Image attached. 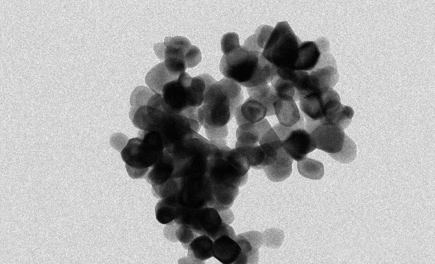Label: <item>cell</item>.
I'll use <instances>...</instances> for the list:
<instances>
[{
    "label": "cell",
    "mask_w": 435,
    "mask_h": 264,
    "mask_svg": "<svg viewBox=\"0 0 435 264\" xmlns=\"http://www.w3.org/2000/svg\"><path fill=\"white\" fill-rule=\"evenodd\" d=\"M273 128L281 139L284 150L297 162L316 149L311 134L305 128L303 115L294 126L285 127L278 123Z\"/></svg>",
    "instance_id": "7"
},
{
    "label": "cell",
    "mask_w": 435,
    "mask_h": 264,
    "mask_svg": "<svg viewBox=\"0 0 435 264\" xmlns=\"http://www.w3.org/2000/svg\"><path fill=\"white\" fill-rule=\"evenodd\" d=\"M357 154V146L355 143L346 134L342 149L333 154H329V156L336 160L341 163H350L353 162Z\"/></svg>",
    "instance_id": "29"
},
{
    "label": "cell",
    "mask_w": 435,
    "mask_h": 264,
    "mask_svg": "<svg viewBox=\"0 0 435 264\" xmlns=\"http://www.w3.org/2000/svg\"><path fill=\"white\" fill-rule=\"evenodd\" d=\"M298 173L304 178L311 180L321 179L324 176V165L316 160L305 157L297 162Z\"/></svg>",
    "instance_id": "28"
},
{
    "label": "cell",
    "mask_w": 435,
    "mask_h": 264,
    "mask_svg": "<svg viewBox=\"0 0 435 264\" xmlns=\"http://www.w3.org/2000/svg\"><path fill=\"white\" fill-rule=\"evenodd\" d=\"M271 127L266 119L255 123H244L236 131L235 145L250 146L258 143L260 139Z\"/></svg>",
    "instance_id": "19"
},
{
    "label": "cell",
    "mask_w": 435,
    "mask_h": 264,
    "mask_svg": "<svg viewBox=\"0 0 435 264\" xmlns=\"http://www.w3.org/2000/svg\"><path fill=\"white\" fill-rule=\"evenodd\" d=\"M212 188L213 183L207 175L180 178L176 193L178 203L192 209L208 206L212 199Z\"/></svg>",
    "instance_id": "8"
},
{
    "label": "cell",
    "mask_w": 435,
    "mask_h": 264,
    "mask_svg": "<svg viewBox=\"0 0 435 264\" xmlns=\"http://www.w3.org/2000/svg\"><path fill=\"white\" fill-rule=\"evenodd\" d=\"M128 138L121 133H116L111 136L110 145L117 151L121 152L128 143Z\"/></svg>",
    "instance_id": "37"
},
{
    "label": "cell",
    "mask_w": 435,
    "mask_h": 264,
    "mask_svg": "<svg viewBox=\"0 0 435 264\" xmlns=\"http://www.w3.org/2000/svg\"><path fill=\"white\" fill-rule=\"evenodd\" d=\"M267 112V108L263 104L249 97L236 109L234 116L239 126L246 123H257L265 119Z\"/></svg>",
    "instance_id": "18"
},
{
    "label": "cell",
    "mask_w": 435,
    "mask_h": 264,
    "mask_svg": "<svg viewBox=\"0 0 435 264\" xmlns=\"http://www.w3.org/2000/svg\"><path fill=\"white\" fill-rule=\"evenodd\" d=\"M270 86L277 98L292 97L295 96V88L292 82L277 75L270 82Z\"/></svg>",
    "instance_id": "30"
},
{
    "label": "cell",
    "mask_w": 435,
    "mask_h": 264,
    "mask_svg": "<svg viewBox=\"0 0 435 264\" xmlns=\"http://www.w3.org/2000/svg\"><path fill=\"white\" fill-rule=\"evenodd\" d=\"M201 59L202 54L200 49L191 45L185 56L187 68H193L197 66L201 61Z\"/></svg>",
    "instance_id": "35"
},
{
    "label": "cell",
    "mask_w": 435,
    "mask_h": 264,
    "mask_svg": "<svg viewBox=\"0 0 435 264\" xmlns=\"http://www.w3.org/2000/svg\"><path fill=\"white\" fill-rule=\"evenodd\" d=\"M293 160L283 149L277 160L263 169L270 180L274 182H282L290 176Z\"/></svg>",
    "instance_id": "24"
},
{
    "label": "cell",
    "mask_w": 435,
    "mask_h": 264,
    "mask_svg": "<svg viewBox=\"0 0 435 264\" xmlns=\"http://www.w3.org/2000/svg\"><path fill=\"white\" fill-rule=\"evenodd\" d=\"M234 239L241 248V253L235 264L258 263V250L263 242L261 233L250 231L236 235Z\"/></svg>",
    "instance_id": "15"
},
{
    "label": "cell",
    "mask_w": 435,
    "mask_h": 264,
    "mask_svg": "<svg viewBox=\"0 0 435 264\" xmlns=\"http://www.w3.org/2000/svg\"><path fill=\"white\" fill-rule=\"evenodd\" d=\"M165 151L157 131L140 130L138 137L130 139L121 152L128 173L132 178H143Z\"/></svg>",
    "instance_id": "3"
},
{
    "label": "cell",
    "mask_w": 435,
    "mask_h": 264,
    "mask_svg": "<svg viewBox=\"0 0 435 264\" xmlns=\"http://www.w3.org/2000/svg\"><path fill=\"white\" fill-rule=\"evenodd\" d=\"M205 132L210 140L224 139L228 135V129L227 125H226L221 128L205 129Z\"/></svg>",
    "instance_id": "36"
},
{
    "label": "cell",
    "mask_w": 435,
    "mask_h": 264,
    "mask_svg": "<svg viewBox=\"0 0 435 264\" xmlns=\"http://www.w3.org/2000/svg\"><path fill=\"white\" fill-rule=\"evenodd\" d=\"M305 129L311 134L317 149L328 154L342 149L344 141V130L329 123L305 121Z\"/></svg>",
    "instance_id": "11"
},
{
    "label": "cell",
    "mask_w": 435,
    "mask_h": 264,
    "mask_svg": "<svg viewBox=\"0 0 435 264\" xmlns=\"http://www.w3.org/2000/svg\"><path fill=\"white\" fill-rule=\"evenodd\" d=\"M223 223L216 209L205 206L193 210L189 226L198 235H206L214 241L220 237Z\"/></svg>",
    "instance_id": "12"
},
{
    "label": "cell",
    "mask_w": 435,
    "mask_h": 264,
    "mask_svg": "<svg viewBox=\"0 0 435 264\" xmlns=\"http://www.w3.org/2000/svg\"><path fill=\"white\" fill-rule=\"evenodd\" d=\"M154 94L150 88L140 86L134 88L132 91L130 103L131 107L138 108L141 106L147 105L149 99Z\"/></svg>",
    "instance_id": "32"
},
{
    "label": "cell",
    "mask_w": 435,
    "mask_h": 264,
    "mask_svg": "<svg viewBox=\"0 0 435 264\" xmlns=\"http://www.w3.org/2000/svg\"><path fill=\"white\" fill-rule=\"evenodd\" d=\"M176 165L174 156L165 149L161 157L150 168L144 178L152 186L162 184L176 178Z\"/></svg>",
    "instance_id": "14"
},
{
    "label": "cell",
    "mask_w": 435,
    "mask_h": 264,
    "mask_svg": "<svg viewBox=\"0 0 435 264\" xmlns=\"http://www.w3.org/2000/svg\"><path fill=\"white\" fill-rule=\"evenodd\" d=\"M191 46V42L186 37L168 36L165 38L163 43H155L154 49L157 57L163 61L169 58H178L185 61V54Z\"/></svg>",
    "instance_id": "16"
},
{
    "label": "cell",
    "mask_w": 435,
    "mask_h": 264,
    "mask_svg": "<svg viewBox=\"0 0 435 264\" xmlns=\"http://www.w3.org/2000/svg\"><path fill=\"white\" fill-rule=\"evenodd\" d=\"M239 193V187L229 183L213 184L212 199L208 206L218 212L231 207Z\"/></svg>",
    "instance_id": "21"
},
{
    "label": "cell",
    "mask_w": 435,
    "mask_h": 264,
    "mask_svg": "<svg viewBox=\"0 0 435 264\" xmlns=\"http://www.w3.org/2000/svg\"><path fill=\"white\" fill-rule=\"evenodd\" d=\"M329 49V43L325 38H320L315 41L302 42L294 70L312 71L318 64L322 53Z\"/></svg>",
    "instance_id": "13"
},
{
    "label": "cell",
    "mask_w": 435,
    "mask_h": 264,
    "mask_svg": "<svg viewBox=\"0 0 435 264\" xmlns=\"http://www.w3.org/2000/svg\"><path fill=\"white\" fill-rule=\"evenodd\" d=\"M220 70L226 78L246 88L269 83L277 75V68L265 59L261 52L244 45L223 55Z\"/></svg>",
    "instance_id": "1"
},
{
    "label": "cell",
    "mask_w": 435,
    "mask_h": 264,
    "mask_svg": "<svg viewBox=\"0 0 435 264\" xmlns=\"http://www.w3.org/2000/svg\"><path fill=\"white\" fill-rule=\"evenodd\" d=\"M176 237L179 241L183 248L187 250L189 244L199 235L194 232L191 228L187 225H178L175 232Z\"/></svg>",
    "instance_id": "33"
},
{
    "label": "cell",
    "mask_w": 435,
    "mask_h": 264,
    "mask_svg": "<svg viewBox=\"0 0 435 264\" xmlns=\"http://www.w3.org/2000/svg\"><path fill=\"white\" fill-rule=\"evenodd\" d=\"M180 178H172L160 185H152V192L157 198H164L177 193Z\"/></svg>",
    "instance_id": "31"
},
{
    "label": "cell",
    "mask_w": 435,
    "mask_h": 264,
    "mask_svg": "<svg viewBox=\"0 0 435 264\" xmlns=\"http://www.w3.org/2000/svg\"><path fill=\"white\" fill-rule=\"evenodd\" d=\"M178 77L167 70L163 61L149 71L146 74L145 81L150 89L154 93L161 94L165 84Z\"/></svg>",
    "instance_id": "25"
},
{
    "label": "cell",
    "mask_w": 435,
    "mask_h": 264,
    "mask_svg": "<svg viewBox=\"0 0 435 264\" xmlns=\"http://www.w3.org/2000/svg\"><path fill=\"white\" fill-rule=\"evenodd\" d=\"M213 143V152L209 159L207 176L213 184L229 183L241 187L246 183L248 174L242 176L228 160L224 154L230 148L224 139L210 140Z\"/></svg>",
    "instance_id": "6"
},
{
    "label": "cell",
    "mask_w": 435,
    "mask_h": 264,
    "mask_svg": "<svg viewBox=\"0 0 435 264\" xmlns=\"http://www.w3.org/2000/svg\"><path fill=\"white\" fill-rule=\"evenodd\" d=\"M250 97L260 101L267 108V116L274 115L273 104L277 97L268 83L261 84L252 88H247Z\"/></svg>",
    "instance_id": "27"
},
{
    "label": "cell",
    "mask_w": 435,
    "mask_h": 264,
    "mask_svg": "<svg viewBox=\"0 0 435 264\" xmlns=\"http://www.w3.org/2000/svg\"><path fill=\"white\" fill-rule=\"evenodd\" d=\"M154 130L160 134L165 149L167 151L181 141L198 133L193 129L190 120L187 117L181 114H170L165 112Z\"/></svg>",
    "instance_id": "10"
},
{
    "label": "cell",
    "mask_w": 435,
    "mask_h": 264,
    "mask_svg": "<svg viewBox=\"0 0 435 264\" xmlns=\"http://www.w3.org/2000/svg\"><path fill=\"white\" fill-rule=\"evenodd\" d=\"M308 72L311 85L314 91L333 88L339 80L337 66L316 67Z\"/></svg>",
    "instance_id": "22"
},
{
    "label": "cell",
    "mask_w": 435,
    "mask_h": 264,
    "mask_svg": "<svg viewBox=\"0 0 435 264\" xmlns=\"http://www.w3.org/2000/svg\"><path fill=\"white\" fill-rule=\"evenodd\" d=\"M273 108L279 124L285 127L296 125L303 116L292 97L277 98Z\"/></svg>",
    "instance_id": "17"
},
{
    "label": "cell",
    "mask_w": 435,
    "mask_h": 264,
    "mask_svg": "<svg viewBox=\"0 0 435 264\" xmlns=\"http://www.w3.org/2000/svg\"><path fill=\"white\" fill-rule=\"evenodd\" d=\"M180 206L176 194L162 198L155 207L157 221L162 224L172 222L177 217Z\"/></svg>",
    "instance_id": "26"
},
{
    "label": "cell",
    "mask_w": 435,
    "mask_h": 264,
    "mask_svg": "<svg viewBox=\"0 0 435 264\" xmlns=\"http://www.w3.org/2000/svg\"><path fill=\"white\" fill-rule=\"evenodd\" d=\"M240 253L238 243L228 235H222L213 241V256L223 264L235 263Z\"/></svg>",
    "instance_id": "20"
},
{
    "label": "cell",
    "mask_w": 435,
    "mask_h": 264,
    "mask_svg": "<svg viewBox=\"0 0 435 264\" xmlns=\"http://www.w3.org/2000/svg\"><path fill=\"white\" fill-rule=\"evenodd\" d=\"M207 88V82L201 75L191 77L186 72L180 73L163 86L162 108L170 114H183L189 108H198L202 104Z\"/></svg>",
    "instance_id": "4"
},
{
    "label": "cell",
    "mask_w": 435,
    "mask_h": 264,
    "mask_svg": "<svg viewBox=\"0 0 435 264\" xmlns=\"http://www.w3.org/2000/svg\"><path fill=\"white\" fill-rule=\"evenodd\" d=\"M301 110L306 121L321 123L340 102L338 93L333 88L320 89L302 96L299 100Z\"/></svg>",
    "instance_id": "9"
},
{
    "label": "cell",
    "mask_w": 435,
    "mask_h": 264,
    "mask_svg": "<svg viewBox=\"0 0 435 264\" xmlns=\"http://www.w3.org/2000/svg\"><path fill=\"white\" fill-rule=\"evenodd\" d=\"M243 101L237 83L226 77L216 81L206 91L202 104L198 108V121L204 129L223 127Z\"/></svg>",
    "instance_id": "2"
},
{
    "label": "cell",
    "mask_w": 435,
    "mask_h": 264,
    "mask_svg": "<svg viewBox=\"0 0 435 264\" xmlns=\"http://www.w3.org/2000/svg\"><path fill=\"white\" fill-rule=\"evenodd\" d=\"M187 257L192 263H203L211 258L213 240L206 235H199L189 244Z\"/></svg>",
    "instance_id": "23"
},
{
    "label": "cell",
    "mask_w": 435,
    "mask_h": 264,
    "mask_svg": "<svg viewBox=\"0 0 435 264\" xmlns=\"http://www.w3.org/2000/svg\"><path fill=\"white\" fill-rule=\"evenodd\" d=\"M301 43L287 21L279 22L270 32L262 54L277 69L294 70Z\"/></svg>",
    "instance_id": "5"
},
{
    "label": "cell",
    "mask_w": 435,
    "mask_h": 264,
    "mask_svg": "<svg viewBox=\"0 0 435 264\" xmlns=\"http://www.w3.org/2000/svg\"><path fill=\"white\" fill-rule=\"evenodd\" d=\"M239 36L235 32L225 34L221 40V49L223 54H226L239 46Z\"/></svg>",
    "instance_id": "34"
},
{
    "label": "cell",
    "mask_w": 435,
    "mask_h": 264,
    "mask_svg": "<svg viewBox=\"0 0 435 264\" xmlns=\"http://www.w3.org/2000/svg\"><path fill=\"white\" fill-rule=\"evenodd\" d=\"M219 213L222 219V221L226 224H229L233 222L234 219V215L233 212L229 208L223 211H220Z\"/></svg>",
    "instance_id": "38"
}]
</instances>
